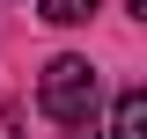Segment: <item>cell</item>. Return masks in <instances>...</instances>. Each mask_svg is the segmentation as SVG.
Segmentation results:
<instances>
[{
  "mask_svg": "<svg viewBox=\"0 0 147 139\" xmlns=\"http://www.w3.org/2000/svg\"><path fill=\"white\" fill-rule=\"evenodd\" d=\"M37 7H44V22H59V29H74V22H88L96 7H103V0H37Z\"/></svg>",
  "mask_w": 147,
  "mask_h": 139,
  "instance_id": "3",
  "label": "cell"
},
{
  "mask_svg": "<svg viewBox=\"0 0 147 139\" xmlns=\"http://www.w3.org/2000/svg\"><path fill=\"white\" fill-rule=\"evenodd\" d=\"M110 139H147V95H140V88L118 95V110H110Z\"/></svg>",
  "mask_w": 147,
  "mask_h": 139,
  "instance_id": "2",
  "label": "cell"
},
{
  "mask_svg": "<svg viewBox=\"0 0 147 139\" xmlns=\"http://www.w3.org/2000/svg\"><path fill=\"white\" fill-rule=\"evenodd\" d=\"M96 95H103V88H96V66L81 51H59L52 66H44V81H37V110L52 124H88L96 117Z\"/></svg>",
  "mask_w": 147,
  "mask_h": 139,
  "instance_id": "1",
  "label": "cell"
},
{
  "mask_svg": "<svg viewBox=\"0 0 147 139\" xmlns=\"http://www.w3.org/2000/svg\"><path fill=\"white\" fill-rule=\"evenodd\" d=\"M74 139H88V132H74Z\"/></svg>",
  "mask_w": 147,
  "mask_h": 139,
  "instance_id": "5",
  "label": "cell"
},
{
  "mask_svg": "<svg viewBox=\"0 0 147 139\" xmlns=\"http://www.w3.org/2000/svg\"><path fill=\"white\" fill-rule=\"evenodd\" d=\"M125 7H132V15H147V0H125Z\"/></svg>",
  "mask_w": 147,
  "mask_h": 139,
  "instance_id": "4",
  "label": "cell"
}]
</instances>
